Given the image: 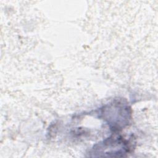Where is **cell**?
Listing matches in <instances>:
<instances>
[{"instance_id": "6da1fadb", "label": "cell", "mask_w": 158, "mask_h": 158, "mask_svg": "<svg viewBox=\"0 0 158 158\" xmlns=\"http://www.w3.org/2000/svg\"><path fill=\"white\" fill-rule=\"evenodd\" d=\"M131 142L120 136H112L96 144L91 151L93 157H122L131 151Z\"/></svg>"}]
</instances>
